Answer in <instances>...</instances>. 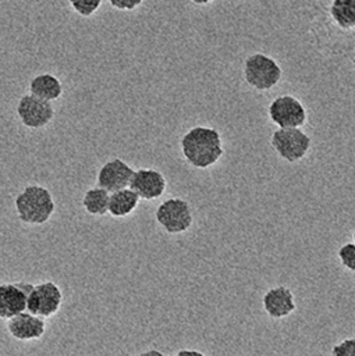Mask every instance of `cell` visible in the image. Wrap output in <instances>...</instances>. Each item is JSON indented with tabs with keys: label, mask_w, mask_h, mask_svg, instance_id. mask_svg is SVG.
Returning a JSON list of instances; mask_svg holds the SVG:
<instances>
[{
	"label": "cell",
	"mask_w": 355,
	"mask_h": 356,
	"mask_svg": "<svg viewBox=\"0 0 355 356\" xmlns=\"http://www.w3.org/2000/svg\"><path fill=\"white\" fill-rule=\"evenodd\" d=\"M180 150L187 164L196 170H207L224 154L221 134L213 127L195 125L182 134Z\"/></svg>",
	"instance_id": "obj_1"
},
{
	"label": "cell",
	"mask_w": 355,
	"mask_h": 356,
	"mask_svg": "<svg viewBox=\"0 0 355 356\" xmlns=\"http://www.w3.org/2000/svg\"><path fill=\"white\" fill-rule=\"evenodd\" d=\"M14 209L22 224L38 227L53 217L56 202L46 186L31 184L24 186L14 197Z\"/></svg>",
	"instance_id": "obj_2"
},
{
	"label": "cell",
	"mask_w": 355,
	"mask_h": 356,
	"mask_svg": "<svg viewBox=\"0 0 355 356\" xmlns=\"http://www.w3.org/2000/svg\"><path fill=\"white\" fill-rule=\"evenodd\" d=\"M280 64L265 53L249 54L242 65V78L248 86L258 92L273 89L281 81Z\"/></svg>",
	"instance_id": "obj_3"
},
{
	"label": "cell",
	"mask_w": 355,
	"mask_h": 356,
	"mask_svg": "<svg viewBox=\"0 0 355 356\" xmlns=\"http://www.w3.org/2000/svg\"><path fill=\"white\" fill-rule=\"evenodd\" d=\"M270 145L287 163L302 160L312 147V138L301 127L277 128L270 135Z\"/></svg>",
	"instance_id": "obj_4"
},
{
	"label": "cell",
	"mask_w": 355,
	"mask_h": 356,
	"mask_svg": "<svg viewBox=\"0 0 355 356\" xmlns=\"http://www.w3.org/2000/svg\"><path fill=\"white\" fill-rule=\"evenodd\" d=\"M155 220L164 232L180 235L191 229L194 213L188 200L182 197H168L156 207Z\"/></svg>",
	"instance_id": "obj_5"
},
{
	"label": "cell",
	"mask_w": 355,
	"mask_h": 356,
	"mask_svg": "<svg viewBox=\"0 0 355 356\" xmlns=\"http://www.w3.org/2000/svg\"><path fill=\"white\" fill-rule=\"evenodd\" d=\"M63 300V291L54 281H42L33 284L28 295L26 310L43 318H50L60 312Z\"/></svg>",
	"instance_id": "obj_6"
},
{
	"label": "cell",
	"mask_w": 355,
	"mask_h": 356,
	"mask_svg": "<svg viewBox=\"0 0 355 356\" xmlns=\"http://www.w3.org/2000/svg\"><path fill=\"white\" fill-rule=\"evenodd\" d=\"M267 115L277 128H302L308 121V111L303 103L292 95L276 96L267 106Z\"/></svg>",
	"instance_id": "obj_7"
},
{
	"label": "cell",
	"mask_w": 355,
	"mask_h": 356,
	"mask_svg": "<svg viewBox=\"0 0 355 356\" xmlns=\"http://www.w3.org/2000/svg\"><path fill=\"white\" fill-rule=\"evenodd\" d=\"M17 117L28 129H42L54 118L53 102L36 97L32 93L22 95L15 107Z\"/></svg>",
	"instance_id": "obj_8"
},
{
	"label": "cell",
	"mask_w": 355,
	"mask_h": 356,
	"mask_svg": "<svg viewBox=\"0 0 355 356\" xmlns=\"http://www.w3.org/2000/svg\"><path fill=\"white\" fill-rule=\"evenodd\" d=\"M6 328L11 338L21 342H31L40 339L47 328L46 318L24 310L11 318L6 320Z\"/></svg>",
	"instance_id": "obj_9"
},
{
	"label": "cell",
	"mask_w": 355,
	"mask_h": 356,
	"mask_svg": "<svg viewBox=\"0 0 355 356\" xmlns=\"http://www.w3.org/2000/svg\"><path fill=\"white\" fill-rule=\"evenodd\" d=\"M32 286L33 284L28 281L0 284V320H8L26 310V300Z\"/></svg>",
	"instance_id": "obj_10"
},
{
	"label": "cell",
	"mask_w": 355,
	"mask_h": 356,
	"mask_svg": "<svg viewBox=\"0 0 355 356\" xmlns=\"http://www.w3.org/2000/svg\"><path fill=\"white\" fill-rule=\"evenodd\" d=\"M129 188L134 189L141 199L152 202L160 199L164 195L167 179L160 170L142 167L134 171Z\"/></svg>",
	"instance_id": "obj_11"
},
{
	"label": "cell",
	"mask_w": 355,
	"mask_h": 356,
	"mask_svg": "<svg viewBox=\"0 0 355 356\" xmlns=\"http://www.w3.org/2000/svg\"><path fill=\"white\" fill-rule=\"evenodd\" d=\"M134 168L120 157H113L103 163L96 174V185L114 192L123 188H128Z\"/></svg>",
	"instance_id": "obj_12"
},
{
	"label": "cell",
	"mask_w": 355,
	"mask_h": 356,
	"mask_svg": "<svg viewBox=\"0 0 355 356\" xmlns=\"http://www.w3.org/2000/svg\"><path fill=\"white\" fill-rule=\"evenodd\" d=\"M262 306L266 314L273 320L285 318L297 310L295 296L285 285L269 288L262 298Z\"/></svg>",
	"instance_id": "obj_13"
},
{
	"label": "cell",
	"mask_w": 355,
	"mask_h": 356,
	"mask_svg": "<svg viewBox=\"0 0 355 356\" xmlns=\"http://www.w3.org/2000/svg\"><path fill=\"white\" fill-rule=\"evenodd\" d=\"M28 89H29V93L49 102L58 100L64 92L61 81L50 72H42L35 75L29 81Z\"/></svg>",
	"instance_id": "obj_14"
},
{
	"label": "cell",
	"mask_w": 355,
	"mask_h": 356,
	"mask_svg": "<svg viewBox=\"0 0 355 356\" xmlns=\"http://www.w3.org/2000/svg\"><path fill=\"white\" fill-rule=\"evenodd\" d=\"M139 202L141 197L129 186L110 192L109 214L113 218H125L136 210Z\"/></svg>",
	"instance_id": "obj_15"
},
{
	"label": "cell",
	"mask_w": 355,
	"mask_h": 356,
	"mask_svg": "<svg viewBox=\"0 0 355 356\" xmlns=\"http://www.w3.org/2000/svg\"><path fill=\"white\" fill-rule=\"evenodd\" d=\"M109 199L110 192L99 185L85 191L81 199L82 209L93 217H103L109 214Z\"/></svg>",
	"instance_id": "obj_16"
},
{
	"label": "cell",
	"mask_w": 355,
	"mask_h": 356,
	"mask_svg": "<svg viewBox=\"0 0 355 356\" xmlns=\"http://www.w3.org/2000/svg\"><path fill=\"white\" fill-rule=\"evenodd\" d=\"M330 15L341 29H355V0H333Z\"/></svg>",
	"instance_id": "obj_17"
},
{
	"label": "cell",
	"mask_w": 355,
	"mask_h": 356,
	"mask_svg": "<svg viewBox=\"0 0 355 356\" xmlns=\"http://www.w3.org/2000/svg\"><path fill=\"white\" fill-rule=\"evenodd\" d=\"M67 1L78 15L84 18H89L96 14L103 0H67Z\"/></svg>",
	"instance_id": "obj_18"
},
{
	"label": "cell",
	"mask_w": 355,
	"mask_h": 356,
	"mask_svg": "<svg viewBox=\"0 0 355 356\" xmlns=\"http://www.w3.org/2000/svg\"><path fill=\"white\" fill-rule=\"evenodd\" d=\"M337 256L345 270L355 273V242L342 243L337 250Z\"/></svg>",
	"instance_id": "obj_19"
},
{
	"label": "cell",
	"mask_w": 355,
	"mask_h": 356,
	"mask_svg": "<svg viewBox=\"0 0 355 356\" xmlns=\"http://www.w3.org/2000/svg\"><path fill=\"white\" fill-rule=\"evenodd\" d=\"M331 355L334 356H355V338H345L331 348Z\"/></svg>",
	"instance_id": "obj_20"
},
{
	"label": "cell",
	"mask_w": 355,
	"mask_h": 356,
	"mask_svg": "<svg viewBox=\"0 0 355 356\" xmlns=\"http://www.w3.org/2000/svg\"><path fill=\"white\" fill-rule=\"evenodd\" d=\"M109 4L118 11H134L142 6L143 0H107Z\"/></svg>",
	"instance_id": "obj_21"
},
{
	"label": "cell",
	"mask_w": 355,
	"mask_h": 356,
	"mask_svg": "<svg viewBox=\"0 0 355 356\" xmlns=\"http://www.w3.org/2000/svg\"><path fill=\"white\" fill-rule=\"evenodd\" d=\"M175 355H177V356H178V355H198V356H202L203 352H200V350H192V349H181V350H177Z\"/></svg>",
	"instance_id": "obj_22"
},
{
	"label": "cell",
	"mask_w": 355,
	"mask_h": 356,
	"mask_svg": "<svg viewBox=\"0 0 355 356\" xmlns=\"http://www.w3.org/2000/svg\"><path fill=\"white\" fill-rule=\"evenodd\" d=\"M191 3H194V4H196V6H205V4H209V3H212L213 0H189Z\"/></svg>",
	"instance_id": "obj_23"
},
{
	"label": "cell",
	"mask_w": 355,
	"mask_h": 356,
	"mask_svg": "<svg viewBox=\"0 0 355 356\" xmlns=\"http://www.w3.org/2000/svg\"><path fill=\"white\" fill-rule=\"evenodd\" d=\"M352 241H354V242H355V231H354V232H352Z\"/></svg>",
	"instance_id": "obj_24"
}]
</instances>
